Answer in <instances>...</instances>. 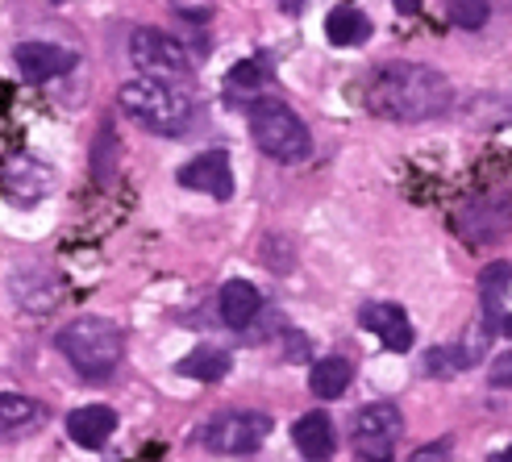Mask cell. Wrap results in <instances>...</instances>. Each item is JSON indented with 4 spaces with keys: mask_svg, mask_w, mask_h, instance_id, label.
Instances as JSON below:
<instances>
[{
    "mask_svg": "<svg viewBox=\"0 0 512 462\" xmlns=\"http://www.w3.org/2000/svg\"><path fill=\"white\" fill-rule=\"evenodd\" d=\"M363 100L383 121H429L454 105V88L425 63H383L371 71Z\"/></svg>",
    "mask_w": 512,
    "mask_h": 462,
    "instance_id": "obj_1",
    "label": "cell"
},
{
    "mask_svg": "<svg viewBox=\"0 0 512 462\" xmlns=\"http://www.w3.org/2000/svg\"><path fill=\"white\" fill-rule=\"evenodd\" d=\"M55 346L63 350L67 363L80 371V379L88 383H109L113 371L121 367L125 354V333L121 325H113L109 317H80L59 329Z\"/></svg>",
    "mask_w": 512,
    "mask_h": 462,
    "instance_id": "obj_2",
    "label": "cell"
},
{
    "mask_svg": "<svg viewBox=\"0 0 512 462\" xmlns=\"http://www.w3.org/2000/svg\"><path fill=\"white\" fill-rule=\"evenodd\" d=\"M117 105L130 121H138L142 130L159 134V138H179L192 125V100L175 84L155 80V75H142V80L121 84Z\"/></svg>",
    "mask_w": 512,
    "mask_h": 462,
    "instance_id": "obj_3",
    "label": "cell"
},
{
    "mask_svg": "<svg viewBox=\"0 0 512 462\" xmlns=\"http://www.w3.org/2000/svg\"><path fill=\"white\" fill-rule=\"evenodd\" d=\"M250 134H254V146L275 163H300V159H309V150H313L309 125H304L284 100H271V96L250 105Z\"/></svg>",
    "mask_w": 512,
    "mask_h": 462,
    "instance_id": "obj_4",
    "label": "cell"
},
{
    "mask_svg": "<svg viewBox=\"0 0 512 462\" xmlns=\"http://www.w3.org/2000/svg\"><path fill=\"white\" fill-rule=\"evenodd\" d=\"M271 433V417L259 413V408H229V413H217L213 421H204L200 442L209 446L221 458H242L254 454Z\"/></svg>",
    "mask_w": 512,
    "mask_h": 462,
    "instance_id": "obj_5",
    "label": "cell"
},
{
    "mask_svg": "<svg viewBox=\"0 0 512 462\" xmlns=\"http://www.w3.org/2000/svg\"><path fill=\"white\" fill-rule=\"evenodd\" d=\"M400 433H404V417H400L396 404L379 400V404L358 408V417H354V458L358 462H392Z\"/></svg>",
    "mask_w": 512,
    "mask_h": 462,
    "instance_id": "obj_6",
    "label": "cell"
},
{
    "mask_svg": "<svg viewBox=\"0 0 512 462\" xmlns=\"http://www.w3.org/2000/svg\"><path fill=\"white\" fill-rule=\"evenodd\" d=\"M130 59L142 75H155V80H179V75H192V55L184 42H175L171 34L159 30H138L130 38Z\"/></svg>",
    "mask_w": 512,
    "mask_h": 462,
    "instance_id": "obj_7",
    "label": "cell"
},
{
    "mask_svg": "<svg viewBox=\"0 0 512 462\" xmlns=\"http://www.w3.org/2000/svg\"><path fill=\"white\" fill-rule=\"evenodd\" d=\"M454 229L467 242H496L512 229V192H488L454 213Z\"/></svg>",
    "mask_w": 512,
    "mask_h": 462,
    "instance_id": "obj_8",
    "label": "cell"
},
{
    "mask_svg": "<svg viewBox=\"0 0 512 462\" xmlns=\"http://www.w3.org/2000/svg\"><path fill=\"white\" fill-rule=\"evenodd\" d=\"M13 63L30 84H46V80L67 75L75 63H80V55L67 50V46H55V42H21L13 50Z\"/></svg>",
    "mask_w": 512,
    "mask_h": 462,
    "instance_id": "obj_9",
    "label": "cell"
},
{
    "mask_svg": "<svg viewBox=\"0 0 512 462\" xmlns=\"http://www.w3.org/2000/svg\"><path fill=\"white\" fill-rule=\"evenodd\" d=\"M179 184L192 188V192H204V196H213V200H229L234 196V171H229V159L221 150H204L196 154L192 163L179 167Z\"/></svg>",
    "mask_w": 512,
    "mask_h": 462,
    "instance_id": "obj_10",
    "label": "cell"
},
{
    "mask_svg": "<svg viewBox=\"0 0 512 462\" xmlns=\"http://www.w3.org/2000/svg\"><path fill=\"white\" fill-rule=\"evenodd\" d=\"M358 321H363V329H371L388 350H400L404 354L408 346H413V325H408L400 304H388V300L363 304V308H358Z\"/></svg>",
    "mask_w": 512,
    "mask_h": 462,
    "instance_id": "obj_11",
    "label": "cell"
},
{
    "mask_svg": "<svg viewBox=\"0 0 512 462\" xmlns=\"http://www.w3.org/2000/svg\"><path fill=\"white\" fill-rule=\"evenodd\" d=\"M46 421V408L25 392H0V442H17Z\"/></svg>",
    "mask_w": 512,
    "mask_h": 462,
    "instance_id": "obj_12",
    "label": "cell"
},
{
    "mask_svg": "<svg viewBox=\"0 0 512 462\" xmlns=\"http://www.w3.org/2000/svg\"><path fill=\"white\" fill-rule=\"evenodd\" d=\"M67 433L75 446L84 450H100L113 433H117V413L105 404H88V408H75V413L67 417Z\"/></svg>",
    "mask_w": 512,
    "mask_h": 462,
    "instance_id": "obj_13",
    "label": "cell"
},
{
    "mask_svg": "<svg viewBox=\"0 0 512 462\" xmlns=\"http://www.w3.org/2000/svg\"><path fill=\"white\" fill-rule=\"evenodd\" d=\"M292 442H296V450L309 462H325L329 454H334V446H338L329 413H321V408H317V413H304L296 421V429H292Z\"/></svg>",
    "mask_w": 512,
    "mask_h": 462,
    "instance_id": "obj_14",
    "label": "cell"
},
{
    "mask_svg": "<svg viewBox=\"0 0 512 462\" xmlns=\"http://www.w3.org/2000/svg\"><path fill=\"white\" fill-rule=\"evenodd\" d=\"M259 308H263V296L254 284H246V279H229L217 296V313L229 329H246L254 317H259Z\"/></svg>",
    "mask_w": 512,
    "mask_h": 462,
    "instance_id": "obj_15",
    "label": "cell"
},
{
    "mask_svg": "<svg viewBox=\"0 0 512 462\" xmlns=\"http://www.w3.org/2000/svg\"><path fill=\"white\" fill-rule=\"evenodd\" d=\"M512 288V263H492L488 271L479 275V300H483V321H488L492 329L504 325L500 308H504V296Z\"/></svg>",
    "mask_w": 512,
    "mask_h": 462,
    "instance_id": "obj_16",
    "label": "cell"
},
{
    "mask_svg": "<svg viewBox=\"0 0 512 462\" xmlns=\"http://www.w3.org/2000/svg\"><path fill=\"white\" fill-rule=\"evenodd\" d=\"M229 367H234V358H229L225 350H217V346H200V350H192V354L179 358V375L200 379V383H217V379H225Z\"/></svg>",
    "mask_w": 512,
    "mask_h": 462,
    "instance_id": "obj_17",
    "label": "cell"
},
{
    "mask_svg": "<svg viewBox=\"0 0 512 462\" xmlns=\"http://www.w3.org/2000/svg\"><path fill=\"white\" fill-rule=\"evenodd\" d=\"M46 167L34 163V159H21V163H9V167H0V192L13 196L17 204H34L46 188L42 184H30V175H42Z\"/></svg>",
    "mask_w": 512,
    "mask_h": 462,
    "instance_id": "obj_18",
    "label": "cell"
},
{
    "mask_svg": "<svg viewBox=\"0 0 512 462\" xmlns=\"http://www.w3.org/2000/svg\"><path fill=\"white\" fill-rule=\"evenodd\" d=\"M325 34H329L334 46H363L367 34H371V21L358 9H350V5H338L334 13L325 17Z\"/></svg>",
    "mask_w": 512,
    "mask_h": 462,
    "instance_id": "obj_19",
    "label": "cell"
},
{
    "mask_svg": "<svg viewBox=\"0 0 512 462\" xmlns=\"http://www.w3.org/2000/svg\"><path fill=\"white\" fill-rule=\"evenodd\" d=\"M350 379H354V367L346 363V358H321V363L313 367V375H309V388H313L317 400H338L350 388Z\"/></svg>",
    "mask_w": 512,
    "mask_h": 462,
    "instance_id": "obj_20",
    "label": "cell"
},
{
    "mask_svg": "<svg viewBox=\"0 0 512 462\" xmlns=\"http://www.w3.org/2000/svg\"><path fill=\"white\" fill-rule=\"evenodd\" d=\"M446 13L463 30H479V25H488V0H446Z\"/></svg>",
    "mask_w": 512,
    "mask_h": 462,
    "instance_id": "obj_21",
    "label": "cell"
},
{
    "mask_svg": "<svg viewBox=\"0 0 512 462\" xmlns=\"http://www.w3.org/2000/svg\"><path fill=\"white\" fill-rule=\"evenodd\" d=\"M467 367V358H463V350H429L425 354V371L429 375H438V379H446V375H454V371H463Z\"/></svg>",
    "mask_w": 512,
    "mask_h": 462,
    "instance_id": "obj_22",
    "label": "cell"
},
{
    "mask_svg": "<svg viewBox=\"0 0 512 462\" xmlns=\"http://www.w3.org/2000/svg\"><path fill=\"white\" fill-rule=\"evenodd\" d=\"M450 454H454V446H450V438H442V442H429V446H421L408 462H450Z\"/></svg>",
    "mask_w": 512,
    "mask_h": 462,
    "instance_id": "obj_23",
    "label": "cell"
},
{
    "mask_svg": "<svg viewBox=\"0 0 512 462\" xmlns=\"http://www.w3.org/2000/svg\"><path fill=\"white\" fill-rule=\"evenodd\" d=\"M488 383H492V388H512V350H508V354H500L496 363H492Z\"/></svg>",
    "mask_w": 512,
    "mask_h": 462,
    "instance_id": "obj_24",
    "label": "cell"
},
{
    "mask_svg": "<svg viewBox=\"0 0 512 462\" xmlns=\"http://www.w3.org/2000/svg\"><path fill=\"white\" fill-rule=\"evenodd\" d=\"M400 13H421V0H396Z\"/></svg>",
    "mask_w": 512,
    "mask_h": 462,
    "instance_id": "obj_25",
    "label": "cell"
},
{
    "mask_svg": "<svg viewBox=\"0 0 512 462\" xmlns=\"http://www.w3.org/2000/svg\"><path fill=\"white\" fill-rule=\"evenodd\" d=\"M488 462H512V446H508V450H500V454H492Z\"/></svg>",
    "mask_w": 512,
    "mask_h": 462,
    "instance_id": "obj_26",
    "label": "cell"
},
{
    "mask_svg": "<svg viewBox=\"0 0 512 462\" xmlns=\"http://www.w3.org/2000/svg\"><path fill=\"white\" fill-rule=\"evenodd\" d=\"M504 333H508V338H512V317H504V325H500Z\"/></svg>",
    "mask_w": 512,
    "mask_h": 462,
    "instance_id": "obj_27",
    "label": "cell"
}]
</instances>
